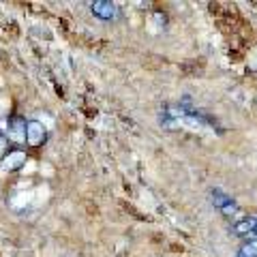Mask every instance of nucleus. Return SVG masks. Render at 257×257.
Masks as SVG:
<instances>
[{"instance_id":"obj_5","label":"nucleus","mask_w":257,"mask_h":257,"mask_svg":"<svg viewBox=\"0 0 257 257\" xmlns=\"http://www.w3.org/2000/svg\"><path fill=\"white\" fill-rule=\"evenodd\" d=\"M7 144H9V140L0 135V159H3V157L7 155V152H9V150H7Z\"/></svg>"},{"instance_id":"obj_2","label":"nucleus","mask_w":257,"mask_h":257,"mask_svg":"<svg viewBox=\"0 0 257 257\" xmlns=\"http://www.w3.org/2000/svg\"><path fill=\"white\" fill-rule=\"evenodd\" d=\"M47 140V128L39 120H26V146L28 148H39L43 146Z\"/></svg>"},{"instance_id":"obj_3","label":"nucleus","mask_w":257,"mask_h":257,"mask_svg":"<svg viewBox=\"0 0 257 257\" xmlns=\"http://www.w3.org/2000/svg\"><path fill=\"white\" fill-rule=\"evenodd\" d=\"M7 140L13 144H26V118L13 116L7 126Z\"/></svg>"},{"instance_id":"obj_1","label":"nucleus","mask_w":257,"mask_h":257,"mask_svg":"<svg viewBox=\"0 0 257 257\" xmlns=\"http://www.w3.org/2000/svg\"><path fill=\"white\" fill-rule=\"evenodd\" d=\"M88 9H90V13L99 22H116L120 15H122V11L118 9V5L107 3V0H96V3H90L88 5Z\"/></svg>"},{"instance_id":"obj_4","label":"nucleus","mask_w":257,"mask_h":257,"mask_svg":"<svg viewBox=\"0 0 257 257\" xmlns=\"http://www.w3.org/2000/svg\"><path fill=\"white\" fill-rule=\"evenodd\" d=\"M24 163H26V152L15 148V150H9L3 159H0V170L3 172H18Z\"/></svg>"}]
</instances>
